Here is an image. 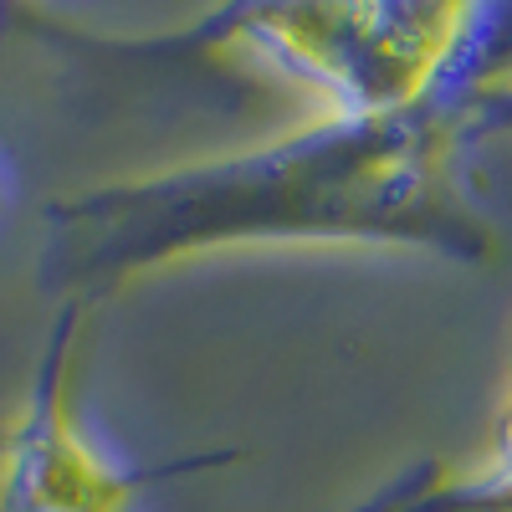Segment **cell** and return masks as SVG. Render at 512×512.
Masks as SVG:
<instances>
[{
  "instance_id": "obj_2",
  "label": "cell",
  "mask_w": 512,
  "mask_h": 512,
  "mask_svg": "<svg viewBox=\"0 0 512 512\" xmlns=\"http://www.w3.org/2000/svg\"><path fill=\"white\" fill-rule=\"evenodd\" d=\"M497 6L354 0V6H226L154 36L169 72H256L292 82L328 118H400L477 88L492 62Z\"/></svg>"
},
{
  "instance_id": "obj_4",
  "label": "cell",
  "mask_w": 512,
  "mask_h": 512,
  "mask_svg": "<svg viewBox=\"0 0 512 512\" xmlns=\"http://www.w3.org/2000/svg\"><path fill=\"white\" fill-rule=\"evenodd\" d=\"M354 512H512V472L497 461L482 472H451L441 461H415Z\"/></svg>"
},
{
  "instance_id": "obj_3",
  "label": "cell",
  "mask_w": 512,
  "mask_h": 512,
  "mask_svg": "<svg viewBox=\"0 0 512 512\" xmlns=\"http://www.w3.org/2000/svg\"><path fill=\"white\" fill-rule=\"evenodd\" d=\"M88 308L62 303L47 349H41L31 395L11 425H0V512H134V502L164 482L236 466L246 451H190L159 466L108 461L72 415L77 384V338Z\"/></svg>"
},
{
  "instance_id": "obj_5",
  "label": "cell",
  "mask_w": 512,
  "mask_h": 512,
  "mask_svg": "<svg viewBox=\"0 0 512 512\" xmlns=\"http://www.w3.org/2000/svg\"><path fill=\"white\" fill-rule=\"evenodd\" d=\"M492 461H497V466H507V472H512V400H507V410L497 415V441H492Z\"/></svg>"
},
{
  "instance_id": "obj_1",
  "label": "cell",
  "mask_w": 512,
  "mask_h": 512,
  "mask_svg": "<svg viewBox=\"0 0 512 512\" xmlns=\"http://www.w3.org/2000/svg\"><path fill=\"white\" fill-rule=\"evenodd\" d=\"M461 103L400 118H328L216 159L108 180L47 205L36 282L62 303L103 297L231 246H405L451 262H497L466 169Z\"/></svg>"
}]
</instances>
